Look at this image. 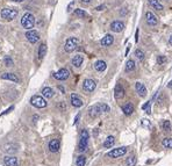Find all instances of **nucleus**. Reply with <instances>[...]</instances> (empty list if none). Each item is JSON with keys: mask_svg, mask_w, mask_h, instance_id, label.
<instances>
[{"mask_svg": "<svg viewBox=\"0 0 172 166\" xmlns=\"http://www.w3.org/2000/svg\"><path fill=\"white\" fill-rule=\"evenodd\" d=\"M86 164V157L85 156H78L76 160V166H85Z\"/></svg>", "mask_w": 172, "mask_h": 166, "instance_id": "nucleus-31", "label": "nucleus"}, {"mask_svg": "<svg viewBox=\"0 0 172 166\" xmlns=\"http://www.w3.org/2000/svg\"><path fill=\"white\" fill-rule=\"evenodd\" d=\"M122 111H123V114H125V115H127V116L132 115V114H133V111H134V105H133L132 102L126 103V105L122 107Z\"/></svg>", "mask_w": 172, "mask_h": 166, "instance_id": "nucleus-22", "label": "nucleus"}, {"mask_svg": "<svg viewBox=\"0 0 172 166\" xmlns=\"http://www.w3.org/2000/svg\"><path fill=\"white\" fill-rule=\"evenodd\" d=\"M58 90H59V91H60L62 93H65V91H64V88H63L62 86H58Z\"/></svg>", "mask_w": 172, "mask_h": 166, "instance_id": "nucleus-44", "label": "nucleus"}, {"mask_svg": "<svg viewBox=\"0 0 172 166\" xmlns=\"http://www.w3.org/2000/svg\"><path fill=\"white\" fill-rule=\"evenodd\" d=\"M21 24H22V27L24 28V29H27V30H32V28L34 27V24H35V18H34V15L32 14V13H26L22 19H21Z\"/></svg>", "mask_w": 172, "mask_h": 166, "instance_id": "nucleus-2", "label": "nucleus"}, {"mask_svg": "<svg viewBox=\"0 0 172 166\" xmlns=\"http://www.w3.org/2000/svg\"><path fill=\"white\" fill-rule=\"evenodd\" d=\"M162 145L166 149H172V138H164L162 141Z\"/></svg>", "mask_w": 172, "mask_h": 166, "instance_id": "nucleus-32", "label": "nucleus"}, {"mask_svg": "<svg viewBox=\"0 0 172 166\" xmlns=\"http://www.w3.org/2000/svg\"><path fill=\"white\" fill-rule=\"evenodd\" d=\"M127 151H128V149L126 147H120V148H116L114 150H112V151H109L107 153V156L111 157V158H119V157L125 156L127 153Z\"/></svg>", "mask_w": 172, "mask_h": 166, "instance_id": "nucleus-7", "label": "nucleus"}, {"mask_svg": "<svg viewBox=\"0 0 172 166\" xmlns=\"http://www.w3.org/2000/svg\"><path fill=\"white\" fill-rule=\"evenodd\" d=\"M4 164L6 166H18L19 165V160L17 157L13 156H6L4 158Z\"/></svg>", "mask_w": 172, "mask_h": 166, "instance_id": "nucleus-18", "label": "nucleus"}, {"mask_svg": "<svg viewBox=\"0 0 172 166\" xmlns=\"http://www.w3.org/2000/svg\"><path fill=\"white\" fill-rule=\"evenodd\" d=\"M137 40H138V29L136 30V36H135V41L137 42Z\"/></svg>", "mask_w": 172, "mask_h": 166, "instance_id": "nucleus-43", "label": "nucleus"}, {"mask_svg": "<svg viewBox=\"0 0 172 166\" xmlns=\"http://www.w3.org/2000/svg\"><path fill=\"white\" fill-rule=\"evenodd\" d=\"M54 90L51 88V87H44L43 90H42V95L45 98V99H51L53 96H54Z\"/></svg>", "mask_w": 172, "mask_h": 166, "instance_id": "nucleus-23", "label": "nucleus"}, {"mask_svg": "<svg viewBox=\"0 0 172 166\" xmlns=\"http://www.w3.org/2000/svg\"><path fill=\"white\" fill-rule=\"evenodd\" d=\"M1 18L5 19V20H13V19L17 18L18 15V11L17 9H13V8H4L0 13Z\"/></svg>", "mask_w": 172, "mask_h": 166, "instance_id": "nucleus-6", "label": "nucleus"}, {"mask_svg": "<svg viewBox=\"0 0 172 166\" xmlns=\"http://www.w3.org/2000/svg\"><path fill=\"white\" fill-rule=\"evenodd\" d=\"M26 38L28 40V42H30L32 44L36 43L38 40H40V34H38L36 30H28L26 33Z\"/></svg>", "mask_w": 172, "mask_h": 166, "instance_id": "nucleus-12", "label": "nucleus"}, {"mask_svg": "<svg viewBox=\"0 0 172 166\" xmlns=\"http://www.w3.org/2000/svg\"><path fill=\"white\" fill-rule=\"evenodd\" d=\"M75 15L80 19H85L89 17V14H87L84 9H79V8H78V9H75Z\"/></svg>", "mask_w": 172, "mask_h": 166, "instance_id": "nucleus-29", "label": "nucleus"}, {"mask_svg": "<svg viewBox=\"0 0 172 166\" xmlns=\"http://www.w3.org/2000/svg\"><path fill=\"white\" fill-rule=\"evenodd\" d=\"M136 163H137V159H136L135 156H130V157H128L127 160H126V165L127 166H135L136 165Z\"/></svg>", "mask_w": 172, "mask_h": 166, "instance_id": "nucleus-30", "label": "nucleus"}, {"mask_svg": "<svg viewBox=\"0 0 172 166\" xmlns=\"http://www.w3.org/2000/svg\"><path fill=\"white\" fill-rule=\"evenodd\" d=\"M92 0H81V2H84V4H89V2H91Z\"/></svg>", "mask_w": 172, "mask_h": 166, "instance_id": "nucleus-46", "label": "nucleus"}, {"mask_svg": "<svg viewBox=\"0 0 172 166\" xmlns=\"http://www.w3.org/2000/svg\"><path fill=\"white\" fill-rule=\"evenodd\" d=\"M134 70H135V62L134 60H132V59H129V60L126 63L125 71H126V72H132V71H134Z\"/></svg>", "mask_w": 172, "mask_h": 166, "instance_id": "nucleus-28", "label": "nucleus"}, {"mask_svg": "<svg viewBox=\"0 0 172 166\" xmlns=\"http://www.w3.org/2000/svg\"><path fill=\"white\" fill-rule=\"evenodd\" d=\"M48 148L50 150V152H58L59 149H60V142L59 139L55 138V139H51L48 144Z\"/></svg>", "mask_w": 172, "mask_h": 166, "instance_id": "nucleus-17", "label": "nucleus"}, {"mask_svg": "<svg viewBox=\"0 0 172 166\" xmlns=\"http://www.w3.org/2000/svg\"><path fill=\"white\" fill-rule=\"evenodd\" d=\"M104 8H105V5H100V6H96V11H102Z\"/></svg>", "mask_w": 172, "mask_h": 166, "instance_id": "nucleus-40", "label": "nucleus"}, {"mask_svg": "<svg viewBox=\"0 0 172 166\" xmlns=\"http://www.w3.org/2000/svg\"><path fill=\"white\" fill-rule=\"evenodd\" d=\"M1 78H2V79H6V80L14 81V83H19V78H18L14 73H8V72H6V73L1 74Z\"/></svg>", "mask_w": 172, "mask_h": 166, "instance_id": "nucleus-25", "label": "nucleus"}, {"mask_svg": "<svg viewBox=\"0 0 172 166\" xmlns=\"http://www.w3.org/2000/svg\"><path fill=\"white\" fill-rule=\"evenodd\" d=\"M115 144V137L114 136H108L107 138H106V141L104 142V148L105 149H111L113 145Z\"/></svg>", "mask_w": 172, "mask_h": 166, "instance_id": "nucleus-24", "label": "nucleus"}, {"mask_svg": "<svg viewBox=\"0 0 172 166\" xmlns=\"http://www.w3.org/2000/svg\"><path fill=\"white\" fill-rule=\"evenodd\" d=\"M128 12H127V9L126 11H121V15H125V14H127Z\"/></svg>", "mask_w": 172, "mask_h": 166, "instance_id": "nucleus-47", "label": "nucleus"}, {"mask_svg": "<svg viewBox=\"0 0 172 166\" xmlns=\"http://www.w3.org/2000/svg\"><path fill=\"white\" fill-rule=\"evenodd\" d=\"M142 126H143V127L151 128V123L149 122V120H142Z\"/></svg>", "mask_w": 172, "mask_h": 166, "instance_id": "nucleus-38", "label": "nucleus"}, {"mask_svg": "<svg viewBox=\"0 0 172 166\" xmlns=\"http://www.w3.org/2000/svg\"><path fill=\"white\" fill-rule=\"evenodd\" d=\"M135 56H136L140 60H143V59H144V56L145 55H144V52H143L141 49H137V50L135 51Z\"/></svg>", "mask_w": 172, "mask_h": 166, "instance_id": "nucleus-36", "label": "nucleus"}, {"mask_svg": "<svg viewBox=\"0 0 172 166\" xmlns=\"http://www.w3.org/2000/svg\"><path fill=\"white\" fill-rule=\"evenodd\" d=\"M145 21H147V24L150 26V27H155V26L158 24V19L153 12H147L145 13Z\"/></svg>", "mask_w": 172, "mask_h": 166, "instance_id": "nucleus-10", "label": "nucleus"}, {"mask_svg": "<svg viewBox=\"0 0 172 166\" xmlns=\"http://www.w3.org/2000/svg\"><path fill=\"white\" fill-rule=\"evenodd\" d=\"M4 64H5V66H13L14 65V63H13V59L11 58V57H8V56H6L5 58H4Z\"/></svg>", "mask_w": 172, "mask_h": 166, "instance_id": "nucleus-34", "label": "nucleus"}, {"mask_svg": "<svg viewBox=\"0 0 172 166\" xmlns=\"http://www.w3.org/2000/svg\"><path fill=\"white\" fill-rule=\"evenodd\" d=\"M168 87H169L170 90H172V80L170 81V83H169V84H168Z\"/></svg>", "mask_w": 172, "mask_h": 166, "instance_id": "nucleus-45", "label": "nucleus"}, {"mask_svg": "<svg viewBox=\"0 0 172 166\" xmlns=\"http://www.w3.org/2000/svg\"><path fill=\"white\" fill-rule=\"evenodd\" d=\"M109 28H111V30L114 32V33H121V32L125 29V23H123L122 21L116 20V21H113V22L111 23Z\"/></svg>", "mask_w": 172, "mask_h": 166, "instance_id": "nucleus-11", "label": "nucleus"}, {"mask_svg": "<svg viewBox=\"0 0 172 166\" xmlns=\"http://www.w3.org/2000/svg\"><path fill=\"white\" fill-rule=\"evenodd\" d=\"M79 117H80V114H78L76 116V119H75V122H73V124H76L77 122H78V120H79Z\"/></svg>", "mask_w": 172, "mask_h": 166, "instance_id": "nucleus-41", "label": "nucleus"}, {"mask_svg": "<svg viewBox=\"0 0 172 166\" xmlns=\"http://www.w3.org/2000/svg\"><path fill=\"white\" fill-rule=\"evenodd\" d=\"M69 77H70V72H69L68 69H60V70H58L57 72L54 73V78L57 79V80H60V81L66 80Z\"/></svg>", "mask_w": 172, "mask_h": 166, "instance_id": "nucleus-9", "label": "nucleus"}, {"mask_svg": "<svg viewBox=\"0 0 172 166\" xmlns=\"http://www.w3.org/2000/svg\"><path fill=\"white\" fill-rule=\"evenodd\" d=\"M107 68V64L105 60H96L94 63V69H96L98 72H104Z\"/></svg>", "mask_w": 172, "mask_h": 166, "instance_id": "nucleus-20", "label": "nucleus"}, {"mask_svg": "<svg viewBox=\"0 0 172 166\" xmlns=\"http://www.w3.org/2000/svg\"><path fill=\"white\" fill-rule=\"evenodd\" d=\"M162 127H163V130H165V131H171V123H170V121H168V120L163 121Z\"/></svg>", "mask_w": 172, "mask_h": 166, "instance_id": "nucleus-35", "label": "nucleus"}, {"mask_svg": "<svg viewBox=\"0 0 172 166\" xmlns=\"http://www.w3.org/2000/svg\"><path fill=\"white\" fill-rule=\"evenodd\" d=\"M125 95H126V91H125L123 86H122L121 84H116V86H115V90H114L115 99H116V100H120V99H122Z\"/></svg>", "mask_w": 172, "mask_h": 166, "instance_id": "nucleus-14", "label": "nucleus"}, {"mask_svg": "<svg viewBox=\"0 0 172 166\" xmlns=\"http://www.w3.org/2000/svg\"><path fill=\"white\" fill-rule=\"evenodd\" d=\"M79 45V40L77 37H69L65 42V45H64V50L66 52H72L75 51Z\"/></svg>", "mask_w": 172, "mask_h": 166, "instance_id": "nucleus-4", "label": "nucleus"}, {"mask_svg": "<svg viewBox=\"0 0 172 166\" xmlns=\"http://www.w3.org/2000/svg\"><path fill=\"white\" fill-rule=\"evenodd\" d=\"M2 150L6 152V153H17L18 150H19V145L15 144V143H6L4 147H2Z\"/></svg>", "mask_w": 172, "mask_h": 166, "instance_id": "nucleus-13", "label": "nucleus"}, {"mask_svg": "<svg viewBox=\"0 0 172 166\" xmlns=\"http://www.w3.org/2000/svg\"><path fill=\"white\" fill-rule=\"evenodd\" d=\"M30 103L36 108H44L48 105L45 98L41 96V95H33L32 99H30Z\"/></svg>", "mask_w": 172, "mask_h": 166, "instance_id": "nucleus-5", "label": "nucleus"}, {"mask_svg": "<svg viewBox=\"0 0 172 166\" xmlns=\"http://www.w3.org/2000/svg\"><path fill=\"white\" fill-rule=\"evenodd\" d=\"M11 1H14V2H22V1H24V0H11Z\"/></svg>", "mask_w": 172, "mask_h": 166, "instance_id": "nucleus-48", "label": "nucleus"}, {"mask_svg": "<svg viewBox=\"0 0 172 166\" xmlns=\"http://www.w3.org/2000/svg\"><path fill=\"white\" fill-rule=\"evenodd\" d=\"M142 109L145 111L147 114H150V113H151V101L145 102V103L142 106Z\"/></svg>", "mask_w": 172, "mask_h": 166, "instance_id": "nucleus-33", "label": "nucleus"}, {"mask_svg": "<svg viewBox=\"0 0 172 166\" xmlns=\"http://www.w3.org/2000/svg\"><path fill=\"white\" fill-rule=\"evenodd\" d=\"M70 100H71V105H72L73 107H76V108H79V107H81V106L84 105L83 100L77 95L76 93H72V94H71Z\"/></svg>", "mask_w": 172, "mask_h": 166, "instance_id": "nucleus-16", "label": "nucleus"}, {"mask_svg": "<svg viewBox=\"0 0 172 166\" xmlns=\"http://www.w3.org/2000/svg\"><path fill=\"white\" fill-rule=\"evenodd\" d=\"M169 45H170V47H172V35L169 37Z\"/></svg>", "mask_w": 172, "mask_h": 166, "instance_id": "nucleus-42", "label": "nucleus"}, {"mask_svg": "<svg viewBox=\"0 0 172 166\" xmlns=\"http://www.w3.org/2000/svg\"><path fill=\"white\" fill-rule=\"evenodd\" d=\"M165 1H169V0H165Z\"/></svg>", "mask_w": 172, "mask_h": 166, "instance_id": "nucleus-49", "label": "nucleus"}, {"mask_svg": "<svg viewBox=\"0 0 172 166\" xmlns=\"http://www.w3.org/2000/svg\"><path fill=\"white\" fill-rule=\"evenodd\" d=\"M58 107H59V108H60V109H62V111H65V108H66V106H65V105H64V102H63V101H62V102H59V103H58Z\"/></svg>", "mask_w": 172, "mask_h": 166, "instance_id": "nucleus-39", "label": "nucleus"}, {"mask_svg": "<svg viewBox=\"0 0 172 166\" xmlns=\"http://www.w3.org/2000/svg\"><path fill=\"white\" fill-rule=\"evenodd\" d=\"M83 62H84V57L81 55H76L73 58H72V60H71V63H72V65L75 66V68H80L81 66V64H83Z\"/></svg>", "mask_w": 172, "mask_h": 166, "instance_id": "nucleus-21", "label": "nucleus"}, {"mask_svg": "<svg viewBox=\"0 0 172 166\" xmlns=\"http://www.w3.org/2000/svg\"><path fill=\"white\" fill-rule=\"evenodd\" d=\"M168 62V58L165 57V56H158L157 57V63L159 64V65H162V64H164V63H166Z\"/></svg>", "mask_w": 172, "mask_h": 166, "instance_id": "nucleus-37", "label": "nucleus"}, {"mask_svg": "<svg viewBox=\"0 0 172 166\" xmlns=\"http://www.w3.org/2000/svg\"><path fill=\"white\" fill-rule=\"evenodd\" d=\"M109 109H111V108H109L108 105H106V103H98V105H94V106H92V107L90 108L89 114H90V116H91L92 119H96L99 115H101L102 113L109 111Z\"/></svg>", "mask_w": 172, "mask_h": 166, "instance_id": "nucleus-1", "label": "nucleus"}, {"mask_svg": "<svg viewBox=\"0 0 172 166\" xmlns=\"http://www.w3.org/2000/svg\"><path fill=\"white\" fill-rule=\"evenodd\" d=\"M47 55V44L45 43H42L38 48V58L40 59H43V57Z\"/></svg>", "mask_w": 172, "mask_h": 166, "instance_id": "nucleus-27", "label": "nucleus"}, {"mask_svg": "<svg viewBox=\"0 0 172 166\" xmlns=\"http://www.w3.org/2000/svg\"><path fill=\"white\" fill-rule=\"evenodd\" d=\"M148 2H149V5L153 7V9H157V11H163L164 9L163 5L158 0H148Z\"/></svg>", "mask_w": 172, "mask_h": 166, "instance_id": "nucleus-26", "label": "nucleus"}, {"mask_svg": "<svg viewBox=\"0 0 172 166\" xmlns=\"http://www.w3.org/2000/svg\"><path fill=\"white\" fill-rule=\"evenodd\" d=\"M135 90H136V92L138 93V95H140L141 98H144V96H147V94H148V91H147L145 86H144L142 83H140V81H137V83L135 84Z\"/></svg>", "mask_w": 172, "mask_h": 166, "instance_id": "nucleus-15", "label": "nucleus"}, {"mask_svg": "<svg viewBox=\"0 0 172 166\" xmlns=\"http://www.w3.org/2000/svg\"><path fill=\"white\" fill-rule=\"evenodd\" d=\"M96 83L93 79H85L84 83H83V90L87 93L93 92L96 90Z\"/></svg>", "mask_w": 172, "mask_h": 166, "instance_id": "nucleus-8", "label": "nucleus"}, {"mask_svg": "<svg viewBox=\"0 0 172 166\" xmlns=\"http://www.w3.org/2000/svg\"><path fill=\"white\" fill-rule=\"evenodd\" d=\"M113 42H114V37H113V35L107 34L105 37H102V40H101L100 43H101L102 47H109V45L113 44Z\"/></svg>", "mask_w": 172, "mask_h": 166, "instance_id": "nucleus-19", "label": "nucleus"}, {"mask_svg": "<svg viewBox=\"0 0 172 166\" xmlns=\"http://www.w3.org/2000/svg\"><path fill=\"white\" fill-rule=\"evenodd\" d=\"M89 138H90L89 131L86 129H83L80 132V139H79V145H78V150L80 152L86 151L87 145H89Z\"/></svg>", "mask_w": 172, "mask_h": 166, "instance_id": "nucleus-3", "label": "nucleus"}]
</instances>
